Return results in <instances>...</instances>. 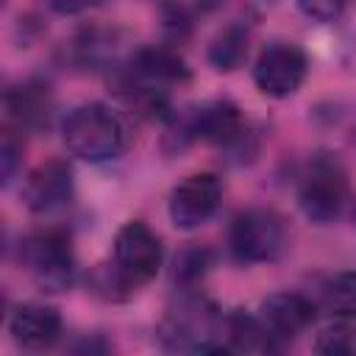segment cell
<instances>
[{"instance_id":"obj_13","label":"cell","mask_w":356,"mask_h":356,"mask_svg":"<svg viewBox=\"0 0 356 356\" xmlns=\"http://www.w3.org/2000/svg\"><path fill=\"white\" fill-rule=\"evenodd\" d=\"M3 106H6L8 120L22 131L47 128L50 111H53L50 89L44 83H36V81H28L22 86H11L3 97Z\"/></svg>"},{"instance_id":"obj_15","label":"cell","mask_w":356,"mask_h":356,"mask_svg":"<svg viewBox=\"0 0 356 356\" xmlns=\"http://www.w3.org/2000/svg\"><path fill=\"white\" fill-rule=\"evenodd\" d=\"M278 345V339L270 334V328L264 325L261 317L236 312L231 317H225V348L228 350H273Z\"/></svg>"},{"instance_id":"obj_20","label":"cell","mask_w":356,"mask_h":356,"mask_svg":"<svg viewBox=\"0 0 356 356\" xmlns=\"http://www.w3.org/2000/svg\"><path fill=\"white\" fill-rule=\"evenodd\" d=\"M19 161H22V142H17L14 131L6 128L3 145H0V175H3V184H6V186L14 181Z\"/></svg>"},{"instance_id":"obj_18","label":"cell","mask_w":356,"mask_h":356,"mask_svg":"<svg viewBox=\"0 0 356 356\" xmlns=\"http://www.w3.org/2000/svg\"><path fill=\"white\" fill-rule=\"evenodd\" d=\"M314 350L325 356H356V328L348 323L325 325L314 339Z\"/></svg>"},{"instance_id":"obj_16","label":"cell","mask_w":356,"mask_h":356,"mask_svg":"<svg viewBox=\"0 0 356 356\" xmlns=\"http://www.w3.org/2000/svg\"><path fill=\"white\" fill-rule=\"evenodd\" d=\"M248 56V33L236 25L225 28L209 47V61L214 64V70H236Z\"/></svg>"},{"instance_id":"obj_19","label":"cell","mask_w":356,"mask_h":356,"mask_svg":"<svg viewBox=\"0 0 356 356\" xmlns=\"http://www.w3.org/2000/svg\"><path fill=\"white\" fill-rule=\"evenodd\" d=\"M209 264H211V253L206 248H186L175 259L172 278L178 284H195L197 278H203V273L209 270Z\"/></svg>"},{"instance_id":"obj_5","label":"cell","mask_w":356,"mask_h":356,"mask_svg":"<svg viewBox=\"0 0 356 356\" xmlns=\"http://www.w3.org/2000/svg\"><path fill=\"white\" fill-rule=\"evenodd\" d=\"M284 239L281 217L267 209H248L236 214L228 231V248L242 264L273 261L284 250Z\"/></svg>"},{"instance_id":"obj_17","label":"cell","mask_w":356,"mask_h":356,"mask_svg":"<svg viewBox=\"0 0 356 356\" xmlns=\"http://www.w3.org/2000/svg\"><path fill=\"white\" fill-rule=\"evenodd\" d=\"M325 306L339 317H356V270L337 273L323 286Z\"/></svg>"},{"instance_id":"obj_7","label":"cell","mask_w":356,"mask_h":356,"mask_svg":"<svg viewBox=\"0 0 356 356\" xmlns=\"http://www.w3.org/2000/svg\"><path fill=\"white\" fill-rule=\"evenodd\" d=\"M306 70L309 61L298 44L273 42L259 53L253 64V81L267 97H289L306 81Z\"/></svg>"},{"instance_id":"obj_22","label":"cell","mask_w":356,"mask_h":356,"mask_svg":"<svg viewBox=\"0 0 356 356\" xmlns=\"http://www.w3.org/2000/svg\"><path fill=\"white\" fill-rule=\"evenodd\" d=\"M42 3L56 14H81V11L100 6L103 0H42Z\"/></svg>"},{"instance_id":"obj_10","label":"cell","mask_w":356,"mask_h":356,"mask_svg":"<svg viewBox=\"0 0 356 356\" xmlns=\"http://www.w3.org/2000/svg\"><path fill=\"white\" fill-rule=\"evenodd\" d=\"M70 197H72V167L61 159H50L39 164L22 184V200L36 214L56 211Z\"/></svg>"},{"instance_id":"obj_11","label":"cell","mask_w":356,"mask_h":356,"mask_svg":"<svg viewBox=\"0 0 356 356\" xmlns=\"http://www.w3.org/2000/svg\"><path fill=\"white\" fill-rule=\"evenodd\" d=\"M259 317L275 339H292L314 323V303L298 292H275L261 303Z\"/></svg>"},{"instance_id":"obj_9","label":"cell","mask_w":356,"mask_h":356,"mask_svg":"<svg viewBox=\"0 0 356 356\" xmlns=\"http://www.w3.org/2000/svg\"><path fill=\"white\" fill-rule=\"evenodd\" d=\"M181 131L192 139H206V142L220 145V147L242 145L248 136V125H245L239 108L228 100H214L209 106L195 108Z\"/></svg>"},{"instance_id":"obj_1","label":"cell","mask_w":356,"mask_h":356,"mask_svg":"<svg viewBox=\"0 0 356 356\" xmlns=\"http://www.w3.org/2000/svg\"><path fill=\"white\" fill-rule=\"evenodd\" d=\"M159 339L164 348L181 350V353L228 350L225 348V317L211 300L200 295L181 298L164 314L159 325Z\"/></svg>"},{"instance_id":"obj_14","label":"cell","mask_w":356,"mask_h":356,"mask_svg":"<svg viewBox=\"0 0 356 356\" xmlns=\"http://www.w3.org/2000/svg\"><path fill=\"white\" fill-rule=\"evenodd\" d=\"M131 81L142 86H161V83H181L189 78L184 58L167 47H139L128 64Z\"/></svg>"},{"instance_id":"obj_23","label":"cell","mask_w":356,"mask_h":356,"mask_svg":"<svg viewBox=\"0 0 356 356\" xmlns=\"http://www.w3.org/2000/svg\"><path fill=\"white\" fill-rule=\"evenodd\" d=\"M225 0H197V6L203 8V11H211V8H217V6H222Z\"/></svg>"},{"instance_id":"obj_3","label":"cell","mask_w":356,"mask_h":356,"mask_svg":"<svg viewBox=\"0 0 356 356\" xmlns=\"http://www.w3.org/2000/svg\"><path fill=\"white\" fill-rule=\"evenodd\" d=\"M19 259L33 284L44 292H64L75 281V253L70 236L58 228L36 231L19 245Z\"/></svg>"},{"instance_id":"obj_21","label":"cell","mask_w":356,"mask_h":356,"mask_svg":"<svg viewBox=\"0 0 356 356\" xmlns=\"http://www.w3.org/2000/svg\"><path fill=\"white\" fill-rule=\"evenodd\" d=\"M298 8L309 17V19H317V22H331L342 14L345 8V0H298Z\"/></svg>"},{"instance_id":"obj_12","label":"cell","mask_w":356,"mask_h":356,"mask_svg":"<svg viewBox=\"0 0 356 356\" xmlns=\"http://www.w3.org/2000/svg\"><path fill=\"white\" fill-rule=\"evenodd\" d=\"M8 331H11L17 345L31 348V350H42V348H50L58 339L61 317L50 306L22 303V306L14 309V314L8 320Z\"/></svg>"},{"instance_id":"obj_6","label":"cell","mask_w":356,"mask_h":356,"mask_svg":"<svg viewBox=\"0 0 356 356\" xmlns=\"http://www.w3.org/2000/svg\"><path fill=\"white\" fill-rule=\"evenodd\" d=\"M161 259H164L161 242L142 220H131L117 231L114 267L131 286H139V284H147L150 278H156Z\"/></svg>"},{"instance_id":"obj_4","label":"cell","mask_w":356,"mask_h":356,"mask_svg":"<svg viewBox=\"0 0 356 356\" xmlns=\"http://www.w3.org/2000/svg\"><path fill=\"white\" fill-rule=\"evenodd\" d=\"M348 197V178L334 156H314L300 178L298 203L312 222H331Z\"/></svg>"},{"instance_id":"obj_8","label":"cell","mask_w":356,"mask_h":356,"mask_svg":"<svg viewBox=\"0 0 356 356\" xmlns=\"http://www.w3.org/2000/svg\"><path fill=\"white\" fill-rule=\"evenodd\" d=\"M220 195H222V186L217 181V175L211 172H197V175H189L184 178L172 195H170V220L175 228H197L203 225L220 206Z\"/></svg>"},{"instance_id":"obj_2","label":"cell","mask_w":356,"mask_h":356,"mask_svg":"<svg viewBox=\"0 0 356 356\" xmlns=\"http://www.w3.org/2000/svg\"><path fill=\"white\" fill-rule=\"evenodd\" d=\"M67 150L89 164L111 161L125 147V128L120 117L103 103H83L64 117L61 125Z\"/></svg>"}]
</instances>
